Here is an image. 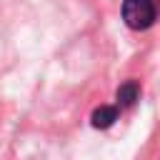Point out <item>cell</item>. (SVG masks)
Returning <instances> with one entry per match:
<instances>
[{"label": "cell", "instance_id": "cell-1", "mask_svg": "<svg viewBox=\"0 0 160 160\" xmlns=\"http://www.w3.org/2000/svg\"><path fill=\"white\" fill-rule=\"evenodd\" d=\"M155 2L152 0H125L122 2V20L132 30H145L155 22Z\"/></svg>", "mask_w": 160, "mask_h": 160}, {"label": "cell", "instance_id": "cell-2", "mask_svg": "<svg viewBox=\"0 0 160 160\" xmlns=\"http://www.w3.org/2000/svg\"><path fill=\"white\" fill-rule=\"evenodd\" d=\"M118 120V105H100L92 110V128H110Z\"/></svg>", "mask_w": 160, "mask_h": 160}, {"label": "cell", "instance_id": "cell-3", "mask_svg": "<svg viewBox=\"0 0 160 160\" xmlns=\"http://www.w3.org/2000/svg\"><path fill=\"white\" fill-rule=\"evenodd\" d=\"M138 100V85L135 82H125L118 88V108H130Z\"/></svg>", "mask_w": 160, "mask_h": 160}]
</instances>
